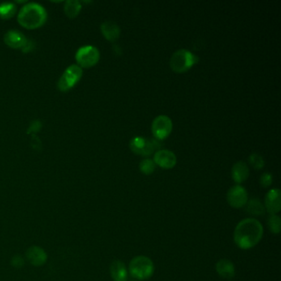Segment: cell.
Wrapping results in <instances>:
<instances>
[{
  "mask_svg": "<svg viewBox=\"0 0 281 281\" xmlns=\"http://www.w3.org/2000/svg\"><path fill=\"white\" fill-rule=\"evenodd\" d=\"M264 228L260 221L247 218L240 221L235 228L233 241L243 250L254 248L263 237Z\"/></svg>",
  "mask_w": 281,
  "mask_h": 281,
  "instance_id": "1",
  "label": "cell"
},
{
  "mask_svg": "<svg viewBox=\"0 0 281 281\" xmlns=\"http://www.w3.org/2000/svg\"><path fill=\"white\" fill-rule=\"evenodd\" d=\"M47 14L41 5L30 3L24 5L18 14V23L27 29H36L46 21Z\"/></svg>",
  "mask_w": 281,
  "mask_h": 281,
  "instance_id": "2",
  "label": "cell"
},
{
  "mask_svg": "<svg viewBox=\"0 0 281 281\" xmlns=\"http://www.w3.org/2000/svg\"><path fill=\"white\" fill-rule=\"evenodd\" d=\"M154 264L150 257L137 256L129 264V274L137 280H145L153 276Z\"/></svg>",
  "mask_w": 281,
  "mask_h": 281,
  "instance_id": "3",
  "label": "cell"
},
{
  "mask_svg": "<svg viewBox=\"0 0 281 281\" xmlns=\"http://www.w3.org/2000/svg\"><path fill=\"white\" fill-rule=\"evenodd\" d=\"M200 61L198 56H196L186 49H180L172 54L170 59V67L177 74H182L192 69Z\"/></svg>",
  "mask_w": 281,
  "mask_h": 281,
  "instance_id": "4",
  "label": "cell"
},
{
  "mask_svg": "<svg viewBox=\"0 0 281 281\" xmlns=\"http://www.w3.org/2000/svg\"><path fill=\"white\" fill-rule=\"evenodd\" d=\"M83 75L82 68L77 65H72L65 69L59 80L58 88L60 91H66L71 89L74 85L80 80Z\"/></svg>",
  "mask_w": 281,
  "mask_h": 281,
  "instance_id": "5",
  "label": "cell"
},
{
  "mask_svg": "<svg viewBox=\"0 0 281 281\" xmlns=\"http://www.w3.org/2000/svg\"><path fill=\"white\" fill-rule=\"evenodd\" d=\"M75 59L79 67H92L100 60V52L95 46L85 45L78 50Z\"/></svg>",
  "mask_w": 281,
  "mask_h": 281,
  "instance_id": "6",
  "label": "cell"
},
{
  "mask_svg": "<svg viewBox=\"0 0 281 281\" xmlns=\"http://www.w3.org/2000/svg\"><path fill=\"white\" fill-rule=\"evenodd\" d=\"M155 139H147L143 137L137 136L132 138L129 142V148L134 154L141 156H150L154 150H158L160 145Z\"/></svg>",
  "mask_w": 281,
  "mask_h": 281,
  "instance_id": "7",
  "label": "cell"
},
{
  "mask_svg": "<svg viewBox=\"0 0 281 281\" xmlns=\"http://www.w3.org/2000/svg\"><path fill=\"white\" fill-rule=\"evenodd\" d=\"M151 128L154 138L157 139H164L169 136L172 132V120L165 115H160L154 118Z\"/></svg>",
  "mask_w": 281,
  "mask_h": 281,
  "instance_id": "8",
  "label": "cell"
},
{
  "mask_svg": "<svg viewBox=\"0 0 281 281\" xmlns=\"http://www.w3.org/2000/svg\"><path fill=\"white\" fill-rule=\"evenodd\" d=\"M227 201L231 207L241 209L248 203V192L242 185H233L228 191Z\"/></svg>",
  "mask_w": 281,
  "mask_h": 281,
  "instance_id": "9",
  "label": "cell"
},
{
  "mask_svg": "<svg viewBox=\"0 0 281 281\" xmlns=\"http://www.w3.org/2000/svg\"><path fill=\"white\" fill-rule=\"evenodd\" d=\"M154 162L163 169H172L176 166L177 159L174 153L167 150H158L154 154Z\"/></svg>",
  "mask_w": 281,
  "mask_h": 281,
  "instance_id": "10",
  "label": "cell"
},
{
  "mask_svg": "<svg viewBox=\"0 0 281 281\" xmlns=\"http://www.w3.org/2000/svg\"><path fill=\"white\" fill-rule=\"evenodd\" d=\"M264 206L270 214H276L281 210V192L279 189H271L266 193Z\"/></svg>",
  "mask_w": 281,
  "mask_h": 281,
  "instance_id": "11",
  "label": "cell"
},
{
  "mask_svg": "<svg viewBox=\"0 0 281 281\" xmlns=\"http://www.w3.org/2000/svg\"><path fill=\"white\" fill-rule=\"evenodd\" d=\"M26 255L30 263L35 266H42L47 261L46 252L38 246H32L28 248Z\"/></svg>",
  "mask_w": 281,
  "mask_h": 281,
  "instance_id": "12",
  "label": "cell"
},
{
  "mask_svg": "<svg viewBox=\"0 0 281 281\" xmlns=\"http://www.w3.org/2000/svg\"><path fill=\"white\" fill-rule=\"evenodd\" d=\"M4 40L8 46L14 49H23L25 44L27 43V39L20 31L11 30L5 34Z\"/></svg>",
  "mask_w": 281,
  "mask_h": 281,
  "instance_id": "13",
  "label": "cell"
},
{
  "mask_svg": "<svg viewBox=\"0 0 281 281\" xmlns=\"http://www.w3.org/2000/svg\"><path fill=\"white\" fill-rule=\"evenodd\" d=\"M110 273L114 281H127L129 273L125 264L120 260L112 261L110 266Z\"/></svg>",
  "mask_w": 281,
  "mask_h": 281,
  "instance_id": "14",
  "label": "cell"
},
{
  "mask_svg": "<svg viewBox=\"0 0 281 281\" xmlns=\"http://www.w3.org/2000/svg\"><path fill=\"white\" fill-rule=\"evenodd\" d=\"M215 270L219 276L223 279H231L235 275V266L228 259H221L216 265Z\"/></svg>",
  "mask_w": 281,
  "mask_h": 281,
  "instance_id": "15",
  "label": "cell"
},
{
  "mask_svg": "<svg viewBox=\"0 0 281 281\" xmlns=\"http://www.w3.org/2000/svg\"><path fill=\"white\" fill-rule=\"evenodd\" d=\"M231 173H232V180L239 185L247 181L250 174L248 164L243 161H239L232 166Z\"/></svg>",
  "mask_w": 281,
  "mask_h": 281,
  "instance_id": "16",
  "label": "cell"
},
{
  "mask_svg": "<svg viewBox=\"0 0 281 281\" xmlns=\"http://www.w3.org/2000/svg\"><path fill=\"white\" fill-rule=\"evenodd\" d=\"M101 31L109 41H115L121 35V28L112 21H106L101 25Z\"/></svg>",
  "mask_w": 281,
  "mask_h": 281,
  "instance_id": "17",
  "label": "cell"
},
{
  "mask_svg": "<svg viewBox=\"0 0 281 281\" xmlns=\"http://www.w3.org/2000/svg\"><path fill=\"white\" fill-rule=\"evenodd\" d=\"M246 211L253 216H262L266 213L264 204L258 198H252L245 205Z\"/></svg>",
  "mask_w": 281,
  "mask_h": 281,
  "instance_id": "18",
  "label": "cell"
},
{
  "mask_svg": "<svg viewBox=\"0 0 281 281\" xmlns=\"http://www.w3.org/2000/svg\"><path fill=\"white\" fill-rule=\"evenodd\" d=\"M81 6L80 3L77 0H69L67 2H65V13L69 18H76L78 14L80 13Z\"/></svg>",
  "mask_w": 281,
  "mask_h": 281,
  "instance_id": "19",
  "label": "cell"
},
{
  "mask_svg": "<svg viewBox=\"0 0 281 281\" xmlns=\"http://www.w3.org/2000/svg\"><path fill=\"white\" fill-rule=\"evenodd\" d=\"M267 225L270 232L274 235H279L281 229L280 217L277 214H270L267 219Z\"/></svg>",
  "mask_w": 281,
  "mask_h": 281,
  "instance_id": "20",
  "label": "cell"
},
{
  "mask_svg": "<svg viewBox=\"0 0 281 281\" xmlns=\"http://www.w3.org/2000/svg\"><path fill=\"white\" fill-rule=\"evenodd\" d=\"M16 6L12 3H4L0 5V18L9 19L15 15Z\"/></svg>",
  "mask_w": 281,
  "mask_h": 281,
  "instance_id": "21",
  "label": "cell"
},
{
  "mask_svg": "<svg viewBox=\"0 0 281 281\" xmlns=\"http://www.w3.org/2000/svg\"><path fill=\"white\" fill-rule=\"evenodd\" d=\"M156 164L154 160L150 159H145L139 163V170L145 175H151L154 172Z\"/></svg>",
  "mask_w": 281,
  "mask_h": 281,
  "instance_id": "22",
  "label": "cell"
},
{
  "mask_svg": "<svg viewBox=\"0 0 281 281\" xmlns=\"http://www.w3.org/2000/svg\"><path fill=\"white\" fill-rule=\"evenodd\" d=\"M249 163L253 168L257 170L262 169L265 166L263 158L258 154H252L249 157Z\"/></svg>",
  "mask_w": 281,
  "mask_h": 281,
  "instance_id": "23",
  "label": "cell"
},
{
  "mask_svg": "<svg viewBox=\"0 0 281 281\" xmlns=\"http://www.w3.org/2000/svg\"><path fill=\"white\" fill-rule=\"evenodd\" d=\"M272 175L269 173V172H265L260 177V184L264 188H270L271 184H272Z\"/></svg>",
  "mask_w": 281,
  "mask_h": 281,
  "instance_id": "24",
  "label": "cell"
},
{
  "mask_svg": "<svg viewBox=\"0 0 281 281\" xmlns=\"http://www.w3.org/2000/svg\"><path fill=\"white\" fill-rule=\"evenodd\" d=\"M25 261L23 257H21L19 255H16L12 258V266L15 268H22L24 266Z\"/></svg>",
  "mask_w": 281,
  "mask_h": 281,
  "instance_id": "25",
  "label": "cell"
},
{
  "mask_svg": "<svg viewBox=\"0 0 281 281\" xmlns=\"http://www.w3.org/2000/svg\"><path fill=\"white\" fill-rule=\"evenodd\" d=\"M40 127H41V123H40V121H32V123L30 125L29 129H28L27 133H28V134H32V135H34L35 133L38 131Z\"/></svg>",
  "mask_w": 281,
  "mask_h": 281,
  "instance_id": "26",
  "label": "cell"
},
{
  "mask_svg": "<svg viewBox=\"0 0 281 281\" xmlns=\"http://www.w3.org/2000/svg\"><path fill=\"white\" fill-rule=\"evenodd\" d=\"M34 49V43L33 41H31V40H27V43L25 44L24 46H23V51L24 53H28V52H31L32 50Z\"/></svg>",
  "mask_w": 281,
  "mask_h": 281,
  "instance_id": "27",
  "label": "cell"
},
{
  "mask_svg": "<svg viewBox=\"0 0 281 281\" xmlns=\"http://www.w3.org/2000/svg\"><path fill=\"white\" fill-rule=\"evenodd\" d=\"M130 281H140V280H130Z\"/></svg>",
  "mask_w": 281,
  "mask_h": 281,
  "instance_id": "28",
  "label": "cell"
}]
</instances>
